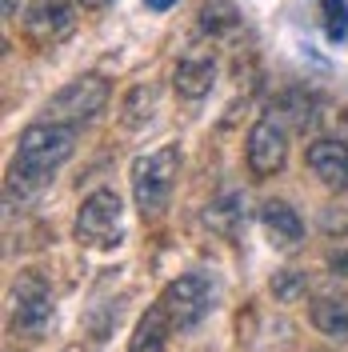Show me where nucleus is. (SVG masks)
<instances>
[{
  "label": "nucleus",
  "mask_w": 348,
  "mask_h": 352,
  "mask_svg": "<svg viewBox=\"0 0 348 352\" xmlns=\"http://www.w3.org/2000/svg\"><path fill=\"white\" fill-rule=\"evenodd\" d=\"M76 153V124L36 120L17 136V160L8 164V197L32 200L52 184V173Z\"/></svg>",
  "instance_id": "nucleus-1"
},
{
  "label": "nucleus",
  "mask_w": 348,
  "mask_h": 352,
  "mask_svg": "<svg viewBox=\"0 0 348 352\" xmlns=\"http://www.w3.org/2000/svg\"><path fill=\"white\" fill-rule=\"evenodd\" d=\"M176 173H180V148L176 144H164L149 156H136L132 160V200L144 217H156L168 197L176 188Z\"/></svg>",
  "instance_id": "nucleus-2"
},
{
  "label": "nucleus",
  "mask_w": 348,
  "mask_h": 352,
  "mask_svg": "<svg viewBox=\"0 0 348 352\" xmlns=\"http://www.w3.org/2000/svg\"><path fill=\"white\" fill-rule=\"evenodd\" d=\"M213 300H217V280L208 272H184L160 292V305L168 312L173 329H196L213 312Z\"/></svg>",
  "instance_id": "nucleus-3"
},
{
  "label": "nucleus",
  "mask_w": 348,
  "mask_h": 352,
  "mask_svg": "<svg viewBox=\"0 0 348 352\" xmlns=\"http://www.w3.org/2000/svg\"><path fill=\"white\" fill-rule=\"evenodd\" d=\"M105 104H109V80L96 76V72H85V76L68 80L61 92L48 96V104H44V120L80 124V120H92Z\"/></svg>",
  "instance_id": "nucleus-4"
},
{
  "label": "nucleus",
  "mask_w": 348,
  "mask_h": 352,
  "mask_svg": "<svg viewBox=\"0 0 348 352\" xmlns=\"http://www.w3.org/2000/svg\"><path fill=\"white\" fill-rule=\"evenodd\" d=\"M244 160H248V173L264 180V176H276L288 160V136L284 124L276 116H261L252 129H248V144H244Z\"/></svg>",
  "instance_id": "nucleus-5"
},
{
  "label": "nucleus",
  "mask_w": 348,
  "mask_h": 352,
  "mask_svg": "<svg viewBox=\"0 0 348 352\" xmlns=\"http://www.w3.org/2000/svg\"><path fill=\"white\" fill-rule=\"evenodd\" d=\"M76 236L88 244H116L120 236V197L112 188L88 192L76 212Z\"/></svg>",
  "instance_id": "nucleus-6"
},
{
  "label": "nucleus",
  "mask_w": 348,
  "mask_h": 352,
  "mask_svg": "<svg viewBox=\"0 0 348 352\" xmlns=\"http://www.w3.org/2000/svg\"><path fill=\"white\" fill-rule=\"evenodd\" d=\"M72 28H76V8H72V0H36L32 12L24 16L28 41L41 44V48H52V44L68 41Z\"/></svg>",
  "instance_id": "nucleus-7"
},
{
  "label": "nucleus",
  "mask_w": 348,
  "mask_h": 352,
  "mask_svg": "<svg viewBox=\"0 0 348 352\" xmlns=\"http://www.w3.org/2000/svg\"><path fill=\"white\" fill-rule=\"evenodd\" d=\"M52 320V296L41 276H21L12 288V324L21 332H44Z\"/></svg>",
  "instance_id": "nucleus-8"
},
{
  "label": "nucleus",
  "mask_w": 348,
  "mask_h": 352,
  "mask_svg": "<svg viewBox=\"0 0 348 352\" xmlns=\"http://www.w3.org/2000/svg\"><path fill=\"white\" fill-rule=\"evenodd\" d=\"M305 160L316 180H325L332 188H345L348 184V144L345 140H328V136L325 140H312Z\"/></svg>",
  "instance_id": "nucleus-9"
},
{
  "label": "nucleus",
  "mask_w": 348,
  "mask_h": 352,
  "mask_svg": "<svg viewBox=\"0 0 348 352\" xmlns=\"http://www.w3.org/2000/svg\"><path fill=\"white\" fill-rule=\"evenodd\" d=\"M173 85H176V92H180L184 100H200V96H208L213 85H217V56H208V52H193V56H184V60L176 65Z\"/></svg>",
  "instance_id": "nucleus-10"
},
{
  "label": "nucleus",
  "mask_w": 348,
  "mask_h": 352,
  "mask_svg": "<svg viewBox=\"0 0 348 352\" xmlns=\"http://www.w3.org/2000/svg\"><path fill=\"white\" fill-rule=\"evenodd\" d=\"M261 224L276 248H292V244H301V236H305V220L296 217V208L284 204V200H264Z\"/></svg>",
  "instance_id": "nucleus-11"
},
{
  "label": "nucleus",
  "mask_w": 348,
  "mask_h": 352,
  "mask_svg": "<svg viewBox=\"0 0 348 352\" xmlns=\"http://www.w3.org/2000/svg\"><path fill=\"white\" fill-rule=\"evenodd\" d=\"M168 332H173V320H168L164 305L156 300V305L140 316V324H136V332H132V340H129V352H164Z\"/></svg>",
  "instance_id": "nucleus-12"
},
{
  "label": "nucleus",
  "mask_w": 348,
  "mask_h": 352,
  "mask_svg": "<svg viewBox=\"0 0 348 352\" xmlns=\"http://www.w3.org/2000/svg\"><path fill=\"white\" fill-rule=\"evenodd\" d=\"M204 224L217 228L220 236H240L244 232V197L240 192H220L204 208Z\"/></svg>",
  "instance_id": "nucleus-13"
},
{
  "label": "nucleus",
  "mask_w": 348,
  "mask_h": 352,
  "mask_svg": "<svg viewBox=\"0 0 348 352\" xmlns=\"http://www.w3.org/2000/svg\"><path fill=\"white\" fill-rule=\"evenodd\" d=\"M308 316H312V324H316V332H320V336L336 340V344H348V300L320 296V300H312Z\"/></svg>",
  "instance_id": "nucleus-14"
},
{
  "label": "nucleus",
  "mask_w": 348,
  "mask_h": 352,
  "mask_svg": "<svg viewBox=\"0 0 348 352\" xmlns=\"http://www.w3.org/2000/svg\"><path fill=\"white\" fill-rule=\"evenodd\" d=\"M153 104H156V88L153 85H136L129 88V96H124V104H120V120L129 124V129H140V124H149V116H153Z\"/></svg>",
  "instance_id": "nucleus-15"
},
{
  "label": "nucleus",
  "mask_w": 348,
  "mask_h": 352,
  "mask_svg": "<svg viewBox=\"0 0 348 352\" xmlns=\"http://www.w3.org/2000/svg\"><path fill=\"white\" fill-rule=\"evenodd\" d=\"M200 28L204 32H228V28H237V8L228 0H208L200 8Z\"/></svg>",
  "instance_id": "nucleus-16"
},
{
  "label": "nucleus",
  "mask_w": 348,
  "mask_h": 352,
  "mask_svg": "<svg viewBox=\"0 0 348 352\" xmlns=\"http://www.w3.org/2000/svg\"><path fill=\"white\" fill-rule=\"evenodd\" d=\"M325 32H328V41H345V32H348L345 0H325Z\"/></svg>",
  "instance_id": "nucleus-17"
},
{
  "label": "nucleus",
  "mask_w": 348,
  "mask_h": 352,
  "mask_svg": "<svg viewBox=\"0 0 348 352\" xmlns=\"http://www.w3.org/2000/svg\"><path fill=\"white\" fill-rule=\"evenodd\" d=\"M272 296L292 305L296 296H305V272H276L272 276Z\"/></svg>",
  "instance_id": "nucleus-18"
},
{
  "label": "nucleus",
  "mask_w": 348,
  "mask_h": 352,
  "mask_svg": "<svg viewBox=\"0 0 348 352\" xmlns=\"http://www.w3.org/2000/svg\"><path fill=\"white\" fill-rule=\"evenodd\" d=\"M328 268H332V272H340V276H348V248L328 252Z\"/></svg>",
  "instance_id": "nucleus-19"
},
{
  "label": "nucleus",
  "mask_w": 348,
  "mask_h": 352,
  "mask_svg": "<svg viewBox=\"0 0 348 352\" xmlns=\"http://www.w3.org/2000/svg\"><path fill=\"white\" fill-rule=\"evenodd\" d=\"M176 4H180V0H144V8H153V12H168Z\"/></svg>",
  "instance_id": "nucleus-20"
},
{
  "label": "nucleus",
  "mask_w": 348,
  "mask_h": 352,
  "mask_svg": "<svg viewBox=\"0 0 348 352\" xmlns=\"http://www.w3.org/2000/svg\"><path fill=\"white\" fill-rule=\"evenodd\" d=\"M4 16H8V21L17 16V0H4Z\"/></svg>",
  "instance_id": "nucleus-21"
},
{
  "label": "nucleus",
  "mask_w": 348,
  "mask_h": 352,
  "mask_svg": "<svg viewBox=\"0 0 348 352\" xmlns=\"http://www.w3.org/2000/svg\"><path fill=\"white\" fill-rule=\"evenodd\" d=\"M85 8H105V4H112V0H80Z\"/></svg>",
  "instance_id": "nucleus-22"
}]
</instances>
